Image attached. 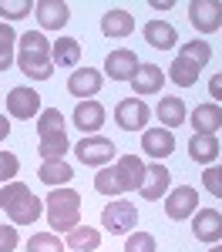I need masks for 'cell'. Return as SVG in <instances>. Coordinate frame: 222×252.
Wrapping results in <instances>:
<instances>
[{"label":"cell","mask_w":222,"mask_h":252,"mask_svg":"<svg viewBox=\"0 0 222 252\" xmlns=\"http://www.w3.org/2000/svg\"><path fill=\"white\" fill-rule=\"evenodd\" d=\"M17 67L31 81H47L54 74L51 40L44 37V31H27L17 37Z\"/></svg>","instance_id":"6da1fadb"},{"label":"cell","mask_w":222,"mask_h":252,"mask_svg":"<svg viewBox=\"0 0 222 252\" xmlns=\"http://www.w3.org/2000/svg\"><path fill=\"white\" fill-rule=\"evenodd\" d=\"M0 209L7 212L10 225H34L44 215V198H37L31 192V185L14 178V182H7L0 189Z\"/></svg>","instance_id":"7a4b0ae2"},{"label":"cell","mask_w":222,"mask_h":252,"mask_svg":"<svg viewBox=\"0 0 222 252\" xmlns=\"http://www.w3.org/2000/svg\"><path fill=\"white\" fill-rule=\"evenodd\" d=\"M44 215L51 232H71L81 225V195L74 189H51V195L44 198Z\"/></svg>","instance_id":"3957f363"},{"label":"cell","mask_w":222,"mask_h":252,"mask_svg":"<svg viewBox=\"0 0 222 252\" xmlns=\"http://www.w3.org/2000/svg\"><path fill=\"white\" fill-rule=\"evenodd\" d=\"M101 225H104V232L111 235H131V229L138 225V209H135V202L131 198H111L108 205H104V212H101Z\"/></svg>","instance_id":"277c9868"},{"label":"cell","mask_w":222,"mask_h":252,"mask_svg":"<svg viewBox=\"0 0 222 252\" xmlns=\"http://www.w3.org/2000/svg\"><path fill=\"white\" fill-rule=\"evenodd\" d=\"M74 155H78V161L88 165V168H104V165H111V158L118 155V148H115L111 138L84 135L78 145H74Z\"/></svg>","instance_id":"5b68a950"},{"label":"cell","mask_w":222,"mask_h":252,"mask_svg":"<svg viewBox=\"0 0 222 252\" xmlns=\"http://www.w3.org/2000/svg\"><path fill=\"white\" fill-rule=\"evenodd\" d=\"M148 118H152V108L141 97H121L115 104V125L121 131H145Z\"/></svg>","instance_id":"8992f818"},{"label":"cell","mask_w":222,"mask_h":252,"mask_svg":"<svg viewBox=\"0 0 222 252\" xmlns=\"http://www.w3.org/2000/svg\"><path fill=\"white\" fill-rule=\"evenodd\" d=\"M195 212H199V192L192 185H179V189H172L165 195V215L172 222H185Z\"/></svg>","instance_id":"52a82bcc"},{"label":"cell","mask_w":222,"mask_h":252,"mask_svg":"<svg viewBox=\"0 0 222 252\" xmlns=\"http://www.w3.org/2000/svg\"><path fill=\"white\" fill-rule=\"evenodd\" d=\"M189 20L199 34H216L222 27V3L219 0H189Z\"/></svg>","instance_id":"ba28073f"},{"label":"cell","mask_w":222,"mask_h":252,"mask_svg":"<svg viewBox=\"0 0 222 252\" xmlns=\"http://www.w3.org/2000/svg\"><path fill=\"white\" fill-rule=\"evenodd\" d=\"M44 108H40V94L34 88H10L7 91V115L20 118V121H31L37 118Z\"/></svg>","instance_id":"9c48e42d"},{"label":"cell","mask_w":222,"mask_h":252,"mask_svg":"<svg viewBox=\"0 0 222 252\" xmlns=\"http://www.w3.org/2000/svg\"><path fill=\"white\" fill-rule=\"evenodd\" d=\"M34 17H37L40 31H64L71 20V7L64 0H37L34 3Z\"/></svg>","instance_id":"30bf717a"},{"label":"cell","mask_w":222,"mask_h":252,"mask_svg":"<svg viewBox=\"0 0 222 252\" xmlns=\"http://www.w3.org/2000/svg\"><path fill=\"white\" fill-rule=\"evenodd\" d=\"M141 61L135 51H128V47H118V51H111L108 58H104V74L111 81H131L138 74Z\"/></svg>","instance_id":"8fae6325"},{"label":"cell","mask_w":222,"mask_h":252,"mask_svg":"<svg viewBox=\"0 0 222 252\" xmlns=\"http://www.w3.org/2000/svg\"><path fill=\"white\" fill-rule=\"evenodd\" d=\"M101 91V71L98 67H74L67 78V94H74L78 101H91Z\"/></svg>","instance_id":"7c38bea8"},{"label":"cell","mask_w":222,"mask_h":252,"mask_svg":"<svg viewBox=\"0 0 222 252\" xmlns=\"http://www.w3.org/2000/svg\"><path fill=\"white\" fill-rule=\"evenodd\" d=\"M192 235H195L199 242H209V246L222 242V215H219V209H199V212L192 215Z\"/></svg>","instance_id":"4fadbf2b"},{"label":"cell","mask_w":222,"mask_h":252,"mask_svg":"<svg viewBox=\"0 0 222 252\" xmlns=\"http://www.w3.org/2000/svg\"><path fill=\"white\" fill-rule=\"evenodd\" d=\"M108 111H104V104L101 101H78V108H74V125L81 128V135H98V128L108 121Z\"/></svg>","instance_id":"5bb4252c"},{"label":"cell","mask_w":222,"mask_h":252,"mask_svg":"<svg viewBox=\"0 0 222 252\" xmlns=\"http://www.w3.org/2000/svg\"><path fill=\"white\" fill-rule=\"evenodd\" d=\"M115 168H118V178H121V189H125V192H138L141 185H145L148 165H145L138 155H121L118 161H115Z\"/></svg>","instance_id":"9a60e30c"},{"label":"cell","mask_w":222,"mask_h":252,"mask_svg":"<svg viewBox=\"0 0 222 252\" xmlns=\"http://www.w3.org/2000/svg\"><path fill=\"white\" fill-rule=\"evenodd\" d=\"M222 128V108L216 101L192 108V135H219Z\"/></svg>","instance_id":"2e32d148"},{"label":"cell","mask_w":222,"mask_h":252,"mask_svg":"<svg viewBox=\"0 0 222 252\" xmlns=\"http://www.w3.org/2000/svg\"><path fill=\"white\" fill-rule=\"evenodd\" d=\"M141 148H145V155L152 158H168L175 152V135L168 131V128H145L141 131Z\"/></svg>","instance_id":"e0dca14e"},{"label":"cell","mask_w":222,"mask_h":252,"mask_svg":"<svg viewBox=\"0 0 222 252\" xmlns=\"http://www.w3.org/2000/svg\"><path fill=\"white\" fill-rule=\"evenodd\" d=\"M131 31H135V17H131L128 10L111 7V10H104V14H101V34H104V37L121 40V37H128Z\"/></svg>","instance_id":"ac0fdd59"},{"label":"cell","mask_w":222,"mask_h":252,"mask_svg":"<svg viewBox=\"0 0 222 252\" xmlns=\"http://www.w3.org/2000/svg\"><path fill=\"white\" fill-rule=\"evenodd\" d=\"M168 182H172V172H168L165 165H148L145 185L138 189V195L148 198V202H159V198H165V192H168Z\"/></svg>","instance_id":"d6986e66"},{"label":"cell","mask_w":222,"mask_h":252,"mask_svg":"<svg viewBox=\"0 0 222 252\" xmlns=\"http://www.w3.org/2000/svg\"><path fill=\"white\" fill-rule=\"evenodd\" d=\"M128 84H131V91H138V94H155V91H161V84H165V71H161L159 64H145V61H141L138 74L128 81Z\"/></svg>","instance_id":"ffe728a7"},{"label":"cell","mask_w":222,"mask_h":252,"mask_svg":"<svg viewBox=\"0 0 222 252\" xmlns=\"http://www.w3.org/2000/svg\"><path fill=\"white\" fill-rule=\"evenodd\" d=\"M141 34H145V40H148L155 51H172V47L179 44L175 27H172V24H165V20H148V24L141 27Z\"/></svg>","instance_id":"44dd1931"},{"label":"cell","mask_w":222,"mask_h":252,"mask_svg":"<svg viewBox=\"0 0 222 252\" xmlns=\"http://www.w3.org/2000/svg\"><path fill=\"white\" fill-rule=\"evenodd\" d=\"M37 178L44 182V185H51V189H64V185L74 178V168H71L64 158H54V161H40Z\"/></svg>","instance_id":"7402d4cb"},{"label":"cell","mask_w":222,"mask_h":252,"mask_svg":"<svg viewBox=\"0 0 222 252\" xmlns=\"http://www.w3.org/2000/svg\"><path fill=\"white\" fill-rule=\"evenodd\" d=\"M155 115H159V121H161V128H179L182 121H189V111H185V101L182 97H175V94H168V97H161L159 101V108H155Z\"/></svg>","instance_id":"603a6c76"},{"label":"cell","mask_w":222,"mask_h":252,"mask_svg":"<svg viewBox=\"0 0 222 252\" xmlns=\"http://www.w3.org/2000/svg\"><path fill=\"white\" fill-rule=\"evenodd\" d=\"M51 61H54V67H78L81 64V44L74 37H58L51 44Z\"/></svg>","instance_id":"cb8c5ba5"},{"label":"cell","mask_w":222,"mask_h":252,"mask_svg":"<svg viewBox=\"0 0 222 252\" xmlns=\"http://www.w3.org/2000/svg\"><path fill=\"white\" fill-rule=\"evenodd\" d=\"M189 158L209 168L219 158V138L216 135H192V141H189Z\"/></svg>","instance_id":"d4e9b609"},{"label":"cell","mask_w":222,"mask_h":252,"mask_svg":"<svg viewBox=\"0 0 222 252\" xmlns=\"http://www.w3.org/2000/svg\"><path fill=\"white\" fill-rule=\"evenodd\" d=\"M64 246H67L71 252H95L101 246V232L95 229V225H78V229L67 232Z\"/></svg>","instance_id":"484cf974"},{"label":"cell","mask_w":222,"mask_h":252,"mask_svg":"<svg viewBox=\"0 0 222 252\" xmlns=\"http://www.w3.org/2000/svg\"><path fill=\"white\" fill-rule=\"evenodd\" d=\"M199 67L192 64V61H185V58H175L172 64H168V81L175 84V88H192L195 81H199Z\"/></svg>","instance_id":"4316f807"},{"label":"cell","mask_w":222,"mask_h":252,"mask_svg":"<svg viewBox=\"0 0 222 252\" xmlns=\"http://www.w3.org/2000/svg\"><path fill=\"white\" fill-rule=\"evenodd\" d=\"M58 135H67L64 131V115L58 108H44L37 115V138H58Z\"/></svg>","instance_id":"83f0119b"},{"label":"cell","mask_w":222,"mask_h":252,"mask_svg":"<svg viewBox=\"0 0 222 252\" xmlns=\"http://www.w3.org/2000/svg\"><path fill=\"white\" fill-rule=\"evenodd\" d=\"M179 58H185V61H192L195 67H205L209 61H212V44L209 40H202V37H195V40H185L182 44V51H179Z\"/></svg>","instance_id":"f1b7e54d"},{"label":"cell","mask_w":222,"mask_h":252,"mask_svg":"<svg viewBox=\"0 0 222 252\" xmlns=\"http://www.w3.org/2000/svg\"><path fill=\"white\" fill-rule=\"evenodd\" d=\"M17 37H20V34H14V27L0 20V71H7V67H14V64H17V58H14Z\"/></svg>","instance_id":"f546056e"},{"label":"cell","mask_w":222,"mask_h":252,"mask_svg":"<svg viewBox=\"0 0 222 252\" xmlns=\"http://www.w3.org/2000/svg\"><path fill=\"white\" fill-rule=\"evenodd\" d=\"M95 189L101 195H108V198H118L125 189H121V178H118V168L115 165H104L98 175H95Z\"/></svg>","instance_id":"4dcf8cb0"},{"label":"cell","mask_w":222,"mask_h":252,"mask_svg":"<svg viewBox=\"0 0 222 252\" xmlns=\"http://www.w3.org/2000/svg\"><path fill=\"white\" fill-rule=\"evenodd\" d=\"M64 239L58 232H34L27 239V252H64Z\"/></svg>","instance_id":"1f68e13d"},{"label":"cell","mask_w":222,"mask_h":252,"mask_svg":"<svg viewBox=\"0 0 222 252\" xmlns=\"http://www.w3.org/2000/svg\"><path fill=\"white\" fill-rule=\"evenodd\" d=\"M37 152L44 161H54V158H64L67 152H71V141H67V135H58V138H40Z\"/></svg>","instance_id":"d6a6232c"},{"label":"cell","mask_w":222,"mask_h":252,"mask_svg":"<svg viewBox=\"0 0 222 252\" xmlns=\"http://www.w3.org/2000/svg\"><path fill=\"white\" fill-rule=\"evenodd\" d=\"M34 10V3L31 0H0V20L7 24V20H20L27 17Z\"/></svg>","instance_id":"836d02e7"},{"label":"cell","mask_w":222,"mask_h":252,"mask_svg":"<svg viewBox=\"0 0 222 252\" xmlns=\"http://www.w3.org/2000/svg\"><path fill=\"white\" fill-rule=\"evenodd\" d=\"M20 172V158L14 152H0V185H7V182H14Z\"/></svg>","instance_id":"e575fe53"},{"label":"cell","mask_w":222,"mask_h":252,"mask_svg":"<svg viewBox=\"0 0 222 252\" xmlns=\"http://www.w3.org/2000/svg\"><path fill=\"white\" fill-rule=\"evenodd\" d=\"M125 252H155V235L152 232H131L125 242Z\"/></svg>","instance_id":"d590c367"},{"label":"cell","mask_w":222,"mask_h":252,"mask_svg":"<svg viewBox=\"0 0 222 252\" xmlns=\"http://www.w3.org/2000/svg\"><path fill=\"white\" fill-rule=\"evenodd\" d=\"M202 185H205V192L209 195H216V198H222V168H205L202 172Z\"/></svg>","instance_id":"8d00e7d4"},{"label":"cell","mask_w":222,"mask_h":252,"mask_svg":"<svg viewBox=\"0 0 222 252\" xmlns=\"http://www.w3.org/2000/svg\"><path fill=\"white\" fill-rule=\"evenodd\" d=\"M17 249V225H0V252Z\"/></svg>","instance_id":"74e56055"},{"label":"cell","mask_w":222,"mask_h":252,"mask_svg":"<svg viewBox=\"0 0 222 252\" xmlns=\"http://www.w3.org/2000/svg\"><path fill=\"white\" fill-rule=\"evenodd\" d=\"M209 94H212V101H216V104L222 101V71H219L212 81H209Z\"/></svg>","instance_id":"f35d334b"},{"label":"cell","mask_w":222,"mask_h":252,"mask_svg":"<svg viewBox=\"0 0 222 252\" xmlns=\"http://www.w3.org/2000/svg\"><path fill=\"white\" fill-rule=\"evenodd\" d=\"M7 135H10V121H7V118L0 115V141H3Z\"/></svg>","instance_id":"ab89813d"},{"label":"cell","mask_w":222,"mask_h":252,"mask_svg":"<svg viewBox=\"0 0 222 252\" xmlns=\"http://www.w3.org/2000/svg\"><path fill=\"white\" fill-rule=\"evenodd\" d=\"M152 7H155V10H172V0H165V3H161V0H155Z\"/></svg>","instance_id":"60d3db41"},{"label":"cell","mask_w":222,"mask_h":252,"mask_svg":"<svg viewBox=\"0 0 222 252\" xmlns=\"http://www.w3.org/2000/svg\"><path fill=\"white\" fill-rule=\"evenodd\" d=\"M212 252H222V242H216V246H212Z\"/></svg>","instance_id":"b9f144b4"},{"label":"cell","mask_w":222,"mask_h":252,"mask_svg":"<svg viewBox=\"0 0 222 252\" xmlns=\"http://www.w3.org/2000/svg\"><path fill=\"white\" fill-rule=\"evenodd\" d=\"M219 168H222V165H219Z\"/></svg>","instance_id":"7bdbcfd3"}]
</instances>
